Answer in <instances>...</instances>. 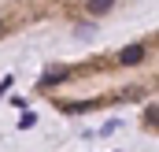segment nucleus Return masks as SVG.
Here are the masks:
<instances>
[{
	"label": "nucleus",
	"mask_w": 159,
	"mask_h": 152,
	"mask_svg": "<svg viewBox=\"0 0 159 152\" xmlns=\"http://www.w3.org/2000/svg\"><path fill=\"white\" fill-rule=\"evenodd\" d=\"M148 122H159V108H152V112H148Z\"/></svg>",
	"instance_id": "20e7f679"
},
{
	"label": "nucleus",
	"mask_w": 159,
	"mask_h": 152,
	"mask_svg": "<svg viewBox=\"0 0 159 152\" xmlns=\"http://www.w3.org/2000/svg\"><path fill=\"white\" fill-rule=\"evenodd\" d=\"M67 74H70V67H52V71H44V78H41V85H56V82H63Z\"/></svg>",
	"instance_id": "f03ea898"
},
{
	"label": "nucleus",
	"mask_w": 159,
	"mask_h": 152,
	"mask_svg": "<svg viewBox=\"0 0 159 152\" xmlns=\"http://www.w3.org/2000/svg\"><path fill=\"white\" fill-rule=\"evenodd\" d=\"M111 7H115V0H89V15H104Z\"/></svg>",
	"instance_id": "7ed1b4c3"
},
{
	"label": "nucleus",
	"mask_w": 159,
	"mask_h": 152,
	"mask_svg": "<svg viewBox=\"0 0 159 152\" xmlns=\"http://www.w3.org/2000/svg\"><path fill=\"white\" fill-rule=\"evenodd\" d=\"M141 59H144V48H141V45H129V48L119 52V63H126V67H133V63H141Z\"/></svg>",
	"instance_id": "f257e3e1"
}]
</instances>
